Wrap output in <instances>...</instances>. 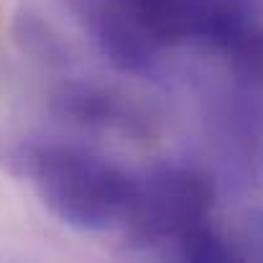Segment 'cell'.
I'll use <instances>...</instances> for the list:
<instances>
[{
    "label": "cell",
    "mask_w": 263,
    "mask_h": 263,
    "mask_svg": "<svg viewBox=\"0 0 263 263\" xmlns=\"http://www.w3.org/2000/svg\"><path fill=\"white\" fill-rule=\"evenodd\" d=\"M0 159L13 174L31 181L41 202L64 225L107 233L128 225L138 176L80 146L8 141Z\"/></svg>",
    "instance_id": "obj_1"
},
{
    "label": "cell",
    "mask_w": 263,
    "mask_h": 263,
    "mask_svg": "<svg viewBox=\"0 0 263 263\" xmlns=\"http://www.w3.org/2000/svg\"><path fill=\"white\" fill-rule=\"evenodd\" d=\"M215 181L189 164H159L138 176L136 202L125 225L130 240L146 251L172 256L197 228L210 225Z\"/></svg>",
    "instance_id": "obj_2"
},
{
    "label": "cell",
    "mask_w": 263,
    "mask_h": 263,
    "mask_svg": "<svg viewBox=\"0 0 263 263\" xmlns=\"http://www.w3.org/2000/svg\"><path fill=\"white\" fill-rule=\"evenodd\" d=\"M100 54L125 74H156L161 46L141 28L123 0H59Z\"/></svg>",
    "instance_id": "obj_3"
},
{
    "label": "cell",
    "mask_w": 263,
    "mask_h": 263,
    "mask_svg": "<svg viewBox=\"0 0 263 263\" xmlns=\"http://www.w3.org/2000/svg\"><path fill=\"white\" fill-rule=\"evenodd\" d=\"M57 105L64 115L72 120H80L85 125L100 128H133L136 115L130 107L120 102V97L110 95L107 89L92 87V85H67L59 89Z\"/></svg>",
    "instance_id": "obj_4"
}]
</instances>
